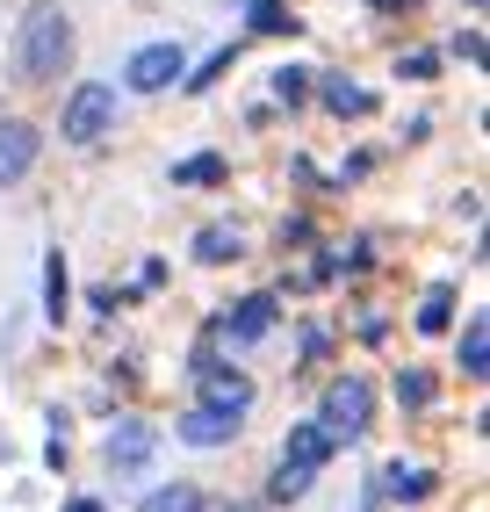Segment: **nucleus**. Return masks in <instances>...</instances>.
<instances>
[{"mask_svg": "<svg viewBox=\"0 0 490 512\" xmlns=\"http://www.w3.org/2000/svg\"><path fill=\"white\" fill-rule=\"evenodd\" d=\"M73 58V22H65V8H29L22 37H15V65L22 80H58V65Z\"/></svg>", "mask_w": 490, "mask_h": 512, "instance_id": "f257e3e1", "label": "nucleus"}, {"mask_svg": "<svg viewBox=\"0 0 490 512\" xmlns=\"http://www.w3.org/2000/svg\"><path fill=\"white\" fill-rule=\"evenodd\" d=\"M109 130H116V87L109 80L73 87V101H65V116H58V138L65 145H94V138H109Z\"/></svg>", "mask_w": 490, "mask_h": 512, "instance_id": "f03ea898", "label": "nucleus"}, {"mask_svg": "<svg viewBox=\"0 0 490 512\" xmlns=\"http://www.w3.org/2000/svg\"><path fill=\"white\" fill-rule=\"evenodd\" d=\"M181 80H188V51L181 44H137L130 65H123V87H137V94H166Z\"/></svg>", "mask_w": 490, "mask_h": 512, "instance_id": "7ed1b4c3", "label": "nucleus"}, {"mask_svg": "<svg viewBox=\"0 0 490 512\" xmlns=\"http://www.w3.org/2000/svg\"><path fill=\"white\" fill-rule=\"evenodd\" d=\"M368 383H361V375H339V383L325 390V412H318V426L332 433V440H354L361 426H368Z\"/></svg>", "mask_w": 490, "mask_h": 512, "instance_id": "20e7f679", "label": "nucleus"}, {"mask_svg": "<svg viewBox=\"0 0 490 512\" xmlns=\"http://www.w3.org/2000/svg\"><path fill=\"white\" fill-rule=\"evenodd\" d=\"M29 166H37V130L8 116V123H0V188H15Z\"/></svg>", "mask_w": 490, "mask_h": 512, "instance_id": "39448f33", "label": "nucleus"}, {"mask_svg": "<svg viewBox=\"0 0 490 512\" xmlns=\"http://www.w3.org/2000/svg\"><path fill=\"white\" fill-rule=\"evenodd\" d=\"M245 404H253V383H245V375H231V368H209V375H202V412L238 419Z\"/></svg>", "mask_w": 490, "mask_h": 512, "instance_id": "423d86ee", "label": "nucleus"}, {"mask_svg": "<svg viewBox=\"0 0 490 512\" xmlns=\"http://www.w3.org/2000/svg\"><path fill=\"white\" fill-rule=\"evenodd\" d=\"M332 448H339V440H332V433H325L318 419H303V426L289 433V455H282V462H289V469H303V476H318Z\"/></svg>", "mask_w": 490, "mask_h": 512, "instance_id": "0eeeda50", "label": "nucleus"}, {"mask_svg": "<svg viewBox=\"0 0 490 512\" xmlns=\"http://www.w3.org/2000/svg\"><path fill=\"white\" fill-rule=\"evenodd\" d=\"M152 448H159V433H152V426H116L101 455H109V469H145V462H152Z\"/></svg>", "mask_w": 490, "mask_h": 512, "instance_id": "6e6552de", "label": "nucleus"}, {"mask_svg": "<svg viewBox=\"0 0 490 512\" xmlns=\"http://www.w3.org/2000/svg\"><path fill=\"white\" fill-rule=\"evenodd\" d=\"M426 491H433V469H418V462H390V469H382V498H390V505H418Z\"/></svg>", "mask_w": 490, "mask_h": 512, "instance_id": "1a4fd4ad", "label": "nucleus"}, {"mask_svg": "<svg viewBox=\"0 0 490 512\" xmlns=\"http://www.w3.org/2000/svg\"><path fill=\"white\" fill-rule=\"evenodd\" d=\"M267 325H274V296H245L238 311H224L231 339H267Z\"/></svg>", "mask_w": 490, "mask_h": 512, "instance_id": "9d476101", "label": "nucleus"}, {"mask_svg": "<svg viewBox=\"0 0 490 512\" xmlns=\"http://www.w3.org/2000/svg\"><path fill=\"white\" fill-rule=\"evenodd\" d=\"M173 433H181L188 448H224V440L238 433V419H224V412H188V419L173 426Z\"/></svg>", "mask_w": 490, "mask_h": 512, "instance_id": "9b49d317", "label": "nucleus"}, {"mask_svg": "<svg viewBox=\"0 0 490 512\" xmlns=\"http://www.w3.org/2000/svg\"><path fill=\"white\" fill-rule=\"evenodd\" d=\"M137 512H202V498H195V484H159V491H145Z\"/></svg>", "mask_w": 490, "mask_h": 512, "instance_id": "f8f14e48", "label": "nucleus"}, {"mask_svg": "<svg viewBox=\"0 0 490 512\" xmlns=\"http://www.w3.org/2000/svg\"><path fill=\"white\" fill-rule=\"evenodd\" d=\"M195 260H238V231H224V224H209V231H195Z\"/></svg>", "mask_w": 490, "mask_h": 512, "instance_id": "ddd939ff", "label": "nucleus"}, {"mask_svg": "<svg viewBox=\"0 0 490 512\" xmlns=\"http://www.w3.org/2000/svg\"><path fill=\"white\" fill-rule=\"evenodd\" d=\"M483 368H490V325L469 318V332H462V375H483Z\"/></svg>", "mask_w": 490, "mask_h": 512, "instance_id": "4468645a", "label": "nucleus"}, {"mask_svg": "<svg viewBox=\"0 0 490 512\" xmlns=\"http://www.w3.org/2000/svg\"><path fill=\"white\" fill-rule=\"evenodd\" d=\"M318 87H325V109H332V116H361V109H368V94H361L354 80H318Z\"/></svg>", "mask_w": 490, "mask_h": 512, "instance_id": "2eb2a0df", "label": "nucleus"}, {"mask_svg": "<svg viewBox=\"0 0 490 512\" xmlns=\"http://www.w3.org/2000/svg\"><path fill=\"white\" fill-rule=\"evenodd\" d=\"M303 491H310V476H303V469H289V462L267 476V498H274V505H289V498H303Z\"/></svg>", "mask_w": 490, "mask_h": 512, "instance_id": "dca6fc26", "label": "nucleus"}, {"mask_svg": "<svg viewBox=\"0 0 490 512\" xmlns=\"http://www.w3.org/2000/svg\"><path fill=\"white\" fill-rule=\"evenodd\" d=\"M447 318H454V296L433 289V296H426V311H418V332H447Z\"/></svg>", "mask_w": 490, "mask_h": 512, "instance_id": "f3484780", "label": "nucleus"}, {"mask_svg": "<svg viewBox=\"0 0 490 512\" xmlns=\"http://www.w3.org/2000/svg\"><path fill=\"white\" fill-rule=\"evenodd\" d=\"M44 311L65 318V260H58V253H51V267H44Z\"/></svg>", "mask_w": 490, "mask_h": 512, "instance_id": "a211bd4d", "label": "nucleus"}, {"mask_svg": "<svg viewBox=\"0 0 490 512\" xmlns=\"http://www.w3.org/2000/svg\"><path fill=\"white\" fill-rule=\"evenodd\" d=\"M310 94V73L303 65H282V73H274V101H303Z\"/></svg>", "mask_w": 490, "mask_h": 512, "instance_id": "6ab92c4d", "label": "nucleus"}, {"mask_svg": "<svg viewBox=\"0 0 490 512\" xmlns=\"http://www.w3.org/2000/svg\"><path fill=\"white\" fill-rule=\"evenodd\" d=\"M224 174V159L217 152H202V159H188V166H173V181H217Z\"/></svg>", "mask_w": 490, "mask_h": 512, "instance_id": "aec40b11", "label": "nucleus"}, {"mask_svg": "<svg viewBox=\"0 0 490 512\" xmlns=\"http://www.w3.org/2000/svg\"><path fill=\"white\" fill-rule=\"evenodd\" d=\"M397 397H404V404H426V397H433V383H426L418 368H404V375H397Z\"/></svg>", "mask_w": 490, "mask_h": 512, "instance_id": "412c9836", "label": "nucleus"}, {"mask_svg": "<svg viewBox=\"0 0 490 512\" xmlns=\"http://www.w3.org/2000/svg\"><path fill=\"white\" fill-rule=\"evenodd\" d=\"M253 29L274 37V29H282V0H253Z\"/></svg>", "mask_w": 490, "mask_h": 512, "instance_id": "4be33fe9", "label": "nucleus"}, {"mask_svg": "<svg viewBox=\"0 0 490 512\" xmlns=\"http://www.w3.org/2000/svg\"><path fill=\"white\" fill-rule=\"evenodd\" d=\"M73 512H101V505H94V498H73Z\"/></svg>", "mask_w": 490, "mask_h": 512, "instance_id": "5701e85b", "label": "nucleus"}, {"mask_svg": "<svg viewBox=\"0 0 490 512\" xmlns=\"http://www.w3.org/2000/svg\"><path fill=\"white\" fill-rule=\"evenodd\" d=\"M375 8H411V0H375Z\"/></svg>", "mask_w": 490, "mask_h": 512, "instance_id": "b1692460", "label": "nucleus"}, {"mask_svg": "<svg viewBox=\"0 0 490 512\" xmlns=\"http://www.w3.org/2000/svg\"><path fill=\"white\" fill-rule=\"evenodd\" d=\"M231 512H260V505H231Z\"/></svg>", "mask_w": 490, "mask_h": 512, "instance_id": "393cba45", "label": "nucleus"}]
</instances>
